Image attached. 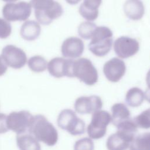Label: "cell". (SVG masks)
I'll return each instance as SVG.
<instances>
[{"mask_svg": "<svg viewBox=\"0 0 150 150\" xmlns=\"http://www.w3.org/2000/svg\"><path fill=\"white\" fill-rule=\"evenodd\" d=\"M111 122V115L107 111L98 110L93 113L90 123L87 128L89 137L98 139L104 137L107 127Z\"/></svg>", "mask_w": 150, "mask_h": 150, "instance_id": "5b68a950", "label": "cell"}, {"mask_svg": "<svg viewBox=\"0 0 150 150\" xmlns=\"http://www.w3.org/2000/svg\"><path fill=\"white\" fill-rule=\"evenodd\" d=\"M7 126V115L0 113V134H4L8 131Z\"/></svg>", "mask_w": 150, "mask_h": 150, "instance_id": "f1b7e54d", "label": "cell"}, {"mask_svg": "<svg viewBox=\"0 0 150 150\" xmlns=\"http://www.w3.org/2000/svg\"><path fill=\"white\" fill-rule=\"evenodd\" d=\"M84 50V45L83 40L75 36H71L66 39L61 46V52L63 56L70 59L79 57L83 54Z\"/></svg>", "mask_w": 150, "mask_h": 150, "instance_id": "5bb4252c", "label": "cell"}, {"mask_svg": "<svg viewBox=\"0 0 150 150\" xmlns=\"http://www.w3.org/2000/svg\"><path fill=\"white\" fill-rule=\"evenodd\" d=\"M63 12V10L62 5L59 2L54 1L53 5L46 11H35V15L39 23L46 25L61 16Z\"/></svg>", "mask_w": 150, "mask_h": 150, "instance_id": "9a60e30c", "label": "cell"}, {"mask_svg": "<svg viewBox=\"0 0 150 150\" xmlns=\"http://www.w3.org/2000/svg\"><path fill=\"white\" fill-rule=\"evenodd\" d=\"M112 35V32L109 28L97 26L88 45L89 50L97 57L105 56L111 49Z\"/></svg>", "mask_w": 150, "mask_h": 150, "instance_id": "7a4b0ae2", "label": "cell"}, {"mask_svg": "<svg viewBox=\"0 0 150 150\" xmlns=\"http://www.w3.org/2000/svg\"><path fill=\"white\" fill-rule=\"evenodd\" d=\"M1 56L7 66L15 69H21L27 62L25 52L12 45L5 46L2 50Z\"/></svg>", "mask_w": 150, "mask_h": 150, "instance_id": "ba28073f", "label": "cell"}, {"mask_svg": "<svg viewBox=\"0 0 150 150\" xmlns=\"http://www.w3.org/2000/svg\"><path fill=\"white\" fill-rule=\"evenodd\" d=\"M54 0H30V4L35 11H45L51 6Z\"/></svg>", "mask_w": 150, "mask_h": 150, "instance_id": "4316f807", "label": "cell"}, {"mask_svg": "<svg viewBox=\"0 0 150 150\" xmlns=\"http://www.w3.org/2000/svg\"><path fill=\"white\" fill-rule=\"evenodd\" d=\"M73 75L87 86L95 84L98 79L96 68L91 60L84 57L73 60Z\"/></svg>", "mask_w": 150, "mask_h": 150, "instance_id": "3957f363", "label": "cell"}, {"mask_svg": "<svg viewBox=\"0 0 150 150\" xmlns=\"http://www.w3.org/2000/svg\"><path fill=\"white\" fill-rule=\"evenodd\" d=\"M111 122L116 127L131 118V113L123 103H115L111 107Z\"/></svg>", "mask_w": 150, "mask_h": 150, "instance_id": "d6986e66", "label": "cell"}, {"mask_svg": "<svg viewBox=\"0 0 150 150\" xmlns=\"http://www.w3.org/2000/svg\"><path fill=\"white\" fill-rule=\"evenodd\" d=\"M101 2L102 0H84L79 7V13L87 21H94L98 18Z\"/></svg>", "mask_w": 150, "mask_h": 150, "instance_id": "2e32d148", "label": "cell"}, {"mask_svg": "<svg viewBox=\"0 0 150 150\" xmlns=\"http://www.w3.org/2000/svg\"><path fill=\"white\" fill-rule=\"evenodd\" d=\"M12 28L9 22L5 19L0 18V38L6 39L11 33Z\"/></svg>", "mask_w": 150, "mask_h": 150, "instance_id": "83f0119b", "label": "cell"}, {"mask_svg": "<svg viewBox=\"0 0 150 150\" xmlns=\"http://www.w3.org/2000/svg\"><path fill=\"white\" fill-rule=\"evenodd\" d=\"M103 107L101 98L96 95L90 96H81L77 98L74 103L75 111L80 114L93 113Z\"/></svg>", "mask_w": 150, "mask_h": 150, "instance_id": "7c38bea8", "label": "cell"}, {"mask_svg": "<svg viewBox=\"0 0 150 150\" xmlns=\"http://www.w3.org/2000/svg\"><path fill=\"white\" fill-rule=\"evenodd\" d=\"M16 139L20 150H41L39 141L29 132L18 134Z\"/></svg>", "mask_w": 150, "mask_h": 150, "instance_id": "ffe728a7", "label": "cell"}, {"mask_svg": "<svg viewBox=\"0 0 150 150\" xmlns=\"http://www.w3.org/2000/svg\"><path fill=\"white\" fill-rule=\"evenodd\" d=\"M123 9L125 15L132 21L141 19L145 13V6L141 0H127Z\"/></svg>", "mask_w": 150, "mask_h": 150, "instance_id": "e0dca14e", "label": "cell"}, {"mask_svg": "<svg viewBox=\"0 0 150 150\" xmlns=\"http://www.w3.org/2000/svg\"><path fill=\"white\" fill-rule=\"evenodd\" d=\"M7 67V65L4 61L1 56H0V76L4 75L6 73L8 69Z\"/></svg>", "mask_w": 150, "mask_h": 150, "instance_id": "f546056e", "label": "cell"}, {"mask_svg": "<svg viewBox=\"0 0 150 150\" xmlns=\"http://www.w3.org/2000/svg\"><path fill=\"white\" fill-rule=\"evenodd\" d=\"M33 119L32 114L28 111H14L7 115V126L18 134L25 133L29 131Z\"/></svg>", "mask_w": 150, "mask_h": 150, "instance_id": "52a82bcc", "label": "cell"}, {"mask_svg": "<svg viewBox=\"0 0 150 150\" xmlns=\"http://www.w3.org/2000/svg\"><path fill=\"white\" fill-rule=\"evenodd\" d=\"M131 150H150V132L135 136L131 143Z\"/></svg>", "mask_w": 150, "mask_h": 150, "instance_id": "7402d4cb", "label": "cell"}, {"mask_svg": "<svg viewBox=\"0 0 150 150\" xmlns=\"http://www.w3.org/2000/svg\"><path fill=\"white\" fill-rule=\"evenodd\" d=\"M29 69L33 72L40 73L47 69V62L40 55H36L31 57L28 61Z\"/></svg>", "mask_w": 150, "mask_h": 150, "instance_id": "603a6c76", "label": "cell"}, {"mask_svg": "<svg viewBox=\"0 0 150 150\" xmlns=\"http://www.w3.org/2000/svg\"><path fill=\"white\" fill-rule=\"evenodd\" d=\"M146 83L148 87H150V69L146 73Z\"/></svg>", "mask_w": 150, "mask_h": 150, "instance_id": "1f68e13d", "label": "cell"}, {"mask_svg": "<svg viewBox=\"0 0 150 150\" xmlns=\"http://www.w3.org/2000/svg\"><path fill=\"white\" fill-rule=\"evenodd\" d=\"M28 131L38 141H41L48 146H53L57 142V129L43 115L38 114L33 116Z\"/></svg>", "mask_w": 150, "mask_h": 150, "instance_id": "6da1fadb", "label": "cell"}, {"mask_svg": "<svg viewBox=\"0 0 150 150\" xmlns=\"http://www.w3.org/2000/svg\"><path fill=\"white\" fill-rule=\"evenodd\" d=\"M144 97L145 99L150 103V87H148L144 93Z\"/></svg>", "mask_w": 150, "mask_h": 150, "instance_id": "4dcf8cb0", "label": "cell"}, {"mask_svg": "<svg viewBox=\"0 0 150 150\" xmlns=\"http://www.w3.org/2000/svg\"><path fill=\"white\" fill-rule=\"evenodd\" d=\"M57 122L61 129L67 131L71 135H81L85 132L84 122L70 109L62 110L58 115Z\"/></svg>", "mask_w": 150, "mask_h": 150, "instance_id": "277c9868", "label": "cell"}, {"mask_svg": "<svg viewBox=\"0 0 150 150\" xmlns=\"http://www.w3.org/2000/svg\"><path fill=\"white\" fill-rule=\"evenodd\" d=\"M135 135L119 130L107 139L106 146L108 150H131V143Z\"/></svg>", "mask_w": 150, "mask_h": 150, "instance_id": "4fadbf2b", "label": "cell"}, {"mask_svg": "<svg viewBox=\"0 0 150 150\" xmlns=\"http://www.w3.org/2000/svg\"><path fill=\"white\" fill-rule=\"evenodd\" d=\"M32 8L30 3L27 2L7 3L2 8V14L8 22L24 21L30 16Z\"/></svg>", "mask_w": 150, "mask_h": 150, "instance_id": "8992f818", "label": "cell"}, {"mask_svg": "<svg viewBox=\"0 0 150 150\" xmlns=\"http://www.w3.org/2000/svg\"><path fill=\"white\" fill-rule=\"evenodd\" d=\"M73 60L63 57H54L47 63V69L50 74L56 78L64 76L73 77Z\"/></svg>", "mask_w": 150, "mask_h": 150, "instance_id": "30bf717a", "label": "cell"}, {"mask_svg": "<svg viewBox=\"0 0 150 150\" xmlns=\"http://www.w3.org/2000/svg\"><path fill=\"white\" fill-rule=\"evenodd\" d=\"M139 42L135 39L128 36L118 38L114 43V52L121 59L132 57L139 51Z\"/></svg>", "mask_w": 150, "mask_h": 150, "instance_id": "9c48e42d", "label": "cell"}, {"mask_svg": "<svg viewBox=\"0 0 150 150\" xmlns=\"http://www.w3.org/2000/svg\"><path fill=\"white\" fill-rule=\"evenodd\" d=\"M138 127L143 129L150 128V108L142 111L134 118Z\"/></svg>", "mask_w": 150, "mask_h": 150, "instance_id": "d4e9b609", "label": "cell"}, {"mask_svg": "<svg viewBox=\"0 0 150 150\" xmlns=\"http://www.w3.org/2000/svg\"><path fill=\"white\" fill-rule=\"evenodd\" d=\"M41 32L40 23L35 21H26L22 25L20 30L21 37L28 41L35 40Z\"/></svg>", "mask_w": 150, "mask_h": 150, "instance_id": "ac0fdd59", "label": "cell"}, {"mask_svg": "<svg viewBox=\"0 0 150 150\" xmlns=\"http://www.w3.org/2000/svg\"><path fill=\"white\" fill-rule=\"evenodd\" d=\"M126 71L124 62L118 57H113L106 62L103 66V73L107 79L112 83L120 81Z\"/></svg>", "mask_w": 150, "mask_h": 150, "instance_id": "8fae6325", "label": "cell"}, {"mask_svg": "<svg viewBox=\"0 0 150 150\" xmlns=\"http://www.w3.org/2000/svg\"><path fill=\"white\" fill-rule=\"evenodd\" d=\"M6 2H8V3H11V2H14L18 0H2Z\"/></svg>", "mask_w": 150, "mask_h": 150, "instance_id": "836d02e7", "label": "cell"}, {"mask_svg": "<svg viewBox=\"0 0 150 150\" xmlns=\"http://www.w3.org/2000/svg\"><path fill=\"white\" fill-rule=\"evenodd\" d=\"M66 1L70 5H76L80 2L81 0H66Z\"/></svg>", "mask_w": 150, "mask_h": 150, "instance_id": "d6a6232c", "label": "cell"}, {"mask_svg": "<svg viewBox=\"0 0 150 150\" xmlns=\"http://www.w3.org/2000/svg\"><path fill=\"white\" fill-rule=\"evenodd\" d=\"M94 144L90 138L84 137L77 140L74 145V150H94Z\"/></svg>", "mask_w": 150, "mask_h": 150, "instance_id": "484cf974", "label": "cell"}, {"mask_svg": "<svg viewBox=\"0 0 150 150\" xmlns=\"http://www.w3.org/2000/svg\"><path fill=\"white\" fill-rule=\"evenodd\" d=\"M97 25L90 21H84L80 24L78 27V33L84 39H91Z\"/></svg>", "mask_w": 150, "mask_h": 150, "instance_id": "cb8c5ba5", "label": "cell"}, {"mask_svg": "<svg viewBox=\"0 0 150 150\" xmlns=\"http://www.w3.org/2000/svg\"><path fill=\"white\" fill-rule=\"evenodd\" d=\"M144 99V93L141 88L137 87L129 89L125 96L126 103L129 106L132 107L140 106Z\"/></svg>", "mask_w": 150, "mask_h": 150, "instance_id": "44dd1931", "label": "cell"}]
</instances>
